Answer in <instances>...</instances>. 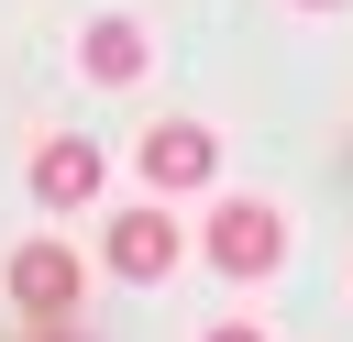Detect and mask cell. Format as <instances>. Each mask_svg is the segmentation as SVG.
<instances>
[{
    "mask_svg": "<svg viewBox=\"0 0 353 342\" xmlns=\"http://www.w3.org/2000/svg\"><path fill=\"white\" fill-rule=\"evenodd\" d=\"M176 254H188V243H176V221H165L154 199H132V210L110 221V276L154 287V276H176Z\"/></svg>",
    "mask_w": 353,
    "mask_h": 342,
    "instance_id": "2",
    "label": "cell"
},
{
    "mask_svg": "<svg viewBox=\"0 0 353 342\" xmlns=\"http://www.w3.org/2000/svg\"><path fill=\"white\" fill-rule=\"evenodd\" d=\"M199 254H210L221 276H276V265H287V221H276V199H221L210 232H199Z\"/></svg>",
    "mask_w": 353,
    "mask_h": 342,
    "instance_id": "1",
    "label": "cell"
},
{
    "mask_svg": "<svg viewBox=\"0 0 353 342\" xmlns=\"http://www.w3.org/2000/svg\"><path fill=\"white\" fill-rule=\"evenodd\" d=\"M298 11H342V0H298Z\"/></svg>",
    "mask_w": 353,
    "mask_h": 342,
    "instance_id": "8",
    "label": "cell"
},
{
    "mask_svg": "<svg viewBox=\"0 0 353 342\" xmlns=\"http://www.w3.org/2000/svg\"><path fill=\"white\" fill-rule=\"evenodd\" d=\"M11 309L55 331V320L77 309V254H66V243H22V254H11Z\"/></svg>",
    "mask_w": 353,
    "mask_h": 342,
    "instance_id": "3",
    "label": "cell"
},
{
    "mask_svg": "<svg viewBox=\"0 0 353 342\" xmlns=\"http://www.w3.org/2000/svg\"><path fill=\"white\" fill-rule=\"evenodd\" d=\"M132 154H143V188H210V165H221V143L199 121H154Z\"/></svg>",
    "mask_w": 353,
    "mask_h": 342,
    "instance_id": "4",
    "label": "cell"
},
{
    "mask_svg": "<svg viewBox=\"0 0 353 342\" xmlns=\"http://www.w3.org/2000/svg\"><path fill=\"white\" fill-rule=\"evenodd\" d=\"M33 199H44V210H88V199H99V143L55 132V143L33 154Z\"/></svg>",
    "mask_w": 353,
    "mask_h": 342,
    "instance_id": "5",
    "label": "cell"
},
{
    "mask_svg": "<svg viewBox=\"0 0 353 342\" xmlns=\"http://www.w3.org/2000/svg\"><path fill=\"white\" fill-rule=\"evenodd\" d=\"M210 342H265V331H254V320H221V331H210Z\"/></svg>",
    "mask_w": 353,
    "mask_h": 342,
    "instance_id": "7",
    "label": "cell"
},
{
    "mask_svg": "<svg viewBox=\"0 0 353 342\" xmlns=\"http://www.w3.org/2000/svg\"><path fill=\"white\" fill-rule=\"evenodd\" d=\"M77 66H88L99 88H121V77H143V66H154V44H143V22H121V11H110V22H88Z\"/></svg>",
    "mask_w": 353,
    "mask_h": 342,
    "instance_id": "6",
    "label": "cell"
}]
</instances>
